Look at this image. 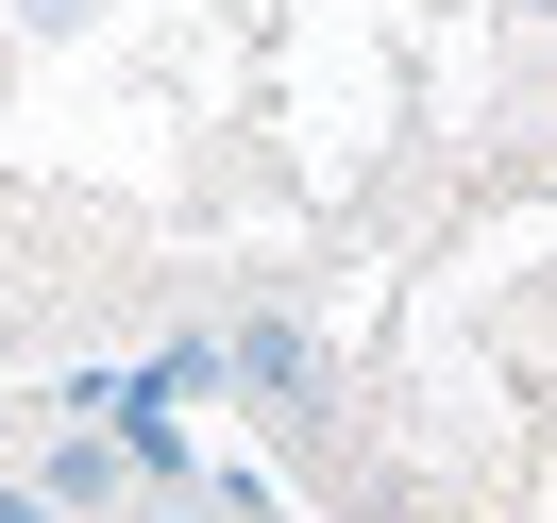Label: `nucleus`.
<instances>
[{
  "mask_svg": "<svg viewBox=\"0 0 557 523\" xmlns=\"http://www.w3.org/2000/svg\"><path fill=\"white\" fill-rule=\"evenodd\" d=\"M0 523H69V507H51V489H35V473H0Z\"/></svg>",
  "mask_w": 557,
  "mask_h": 523,
  "instance_id": "nucleus-2",
  "label": "nucleus"
},
{
  "mask_svg": "<svg viewBox=\"0 0 557 523\" xmlns=\"http://www.w3.org/2000/svg\"><path fill=\"white\" fill-rule=\"evenodd\" d=\"M507 17H557V0H507Z\"/></svg>",
  "mask_w": 557,
  "mask_h": 523,
  "instance_id": "nucleus-4",
  "label": "nucleus"
},
{
  "mask_svg": "<svg viewBox=\"0 0 557 523\" xmlns=\"http://www.w3.org/2000/svg\"><path fill=\"white\" fill-rule=\"evenodd\" d=\"M220 354H237V406H271V422H305V406H321V338H305L287 304H253Z\"/></svg>",
  "mask_w": 557,
  "mask_h": 523,
  "instance_id": "nucleus-1",
  "label": "nucleus"
},
{
  "mask_svg": "<svg viewBox=\"0 0 557 523\" xmlns=\"http://www.w3.org/2000/svg\"><path fill=\"white\" fill-rule=\"evenodd\" d=\"M152 523H253V507H152Z\"/></svg>",
  "mask_w": 557,
  "mask_h": 523,
  "instance_id": "nucleus-3",
  "label": "nucleus"
}]
</instances>
